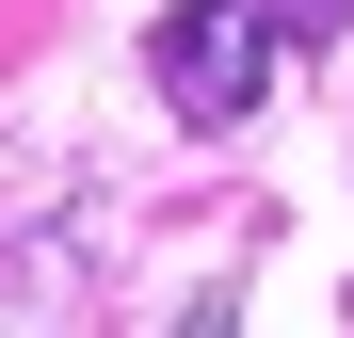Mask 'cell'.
Instances as JSON below:
<instances>
[{"label": "cell", "mask_w": 354, "mask_h": 338, "mask_svg": "<svg viewBox=\"0 0 354 338\" xmlns=\"http://www.w3.org/2000/svg\"><path fill=\"white\" fill-rule=\"evenodd\" d=\"M274 48H290L274 0H161V17H145V81L194 113V129H242L258 81H274Z\"/></svg>", "instance_id": "1"}, {"label": "cell", "mask_w": 354, "mask_h": 338, "mask_svg": "<svg viewBox=\"0 0 354 338\" xmlns=\"http://www.w3.org/2000/svg\"><path fill=\"white\" fill-rule=\"evenodd\" d=\"M274 32H290V48H338V32H354V0H274Z\"/></svg>", "instance_id": "2"}]
</instances>
